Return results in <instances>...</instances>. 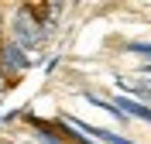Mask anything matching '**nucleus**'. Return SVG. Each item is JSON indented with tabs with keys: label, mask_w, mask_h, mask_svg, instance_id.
Returning a JSON list of instances; mask_svg holds the SVG:
<instances>
[{
	"label": "nucleus",
	"mask_w": 151,
	"mask_h": 144,
	"mask_svg": "<svg viewBox=\"0 0 151 144\" xmlns=\"http://www.w3.org/2000/svg\"><path fill=\"white\" fill-rule=\"evenodd\" d=\"M14 45L17 48H35L38 41H41V24H31V7H21L17 10V17H14Z\"/></svg>",
	"instance_id": "1"
},
{
	"label": "nucleus",
	"mask_w": 151,
	"mask_h": 144,
	"mask_svg": "<svg viewBox=\"0 0 151 144\" xmlns=\"http://www.w3.org/2000/svg\"><path fill=\"white\" fill-rule=\"evenodd\" d=\"M0 58H4V65L17 69V72H21V69H28V65H31V58L24 55V52H21L17 45H7V48H4V52H0Z\"/></svg>",
	"instance_id": "2"
},
{
	"label": "nucleus",
	"mask_w": 151,
	"mask_h": 144,
	"mask_svg": "<svg viewBox=\"0 0 151 144\" xmlns=\"http://www.w3.org/2000/svg\"><path fill=\"white\" fill-rule=\"evenodd\" d=\"M127 52H134V55H144V62L151 65V41H131V45H127Z\"/></svg>",
	"instance_id": "3"
},
{
	"label": "nucleus",
	"mask_w": 151,
	"mask_h": 144,
	"mask_svg": "<svg viewBox=\"0 0 151 144\" xmlns=\"http://www.w3.org/2000/svg\"><path fill=\"white\" fill-rule=\"evenodd\" d=\"M144 72H148V79H151V65H144Z\"/></svg>",
	"instance_id": "4"
},
{
	"label": "nucleus",
	"mask_w": 151,
	"mask_h": 144,
	"mask_svg": "<svg viewBox=\"0 0 151 144\" xmlns=\"http://www.w3.org/2000/svg\"><path fill=\"white\" fill-rule=\"evenodd\" d=\"M144 86H148V89H151V79H144Z\"/></svg>",
	"instance_id": "5"
}]
</instances>
